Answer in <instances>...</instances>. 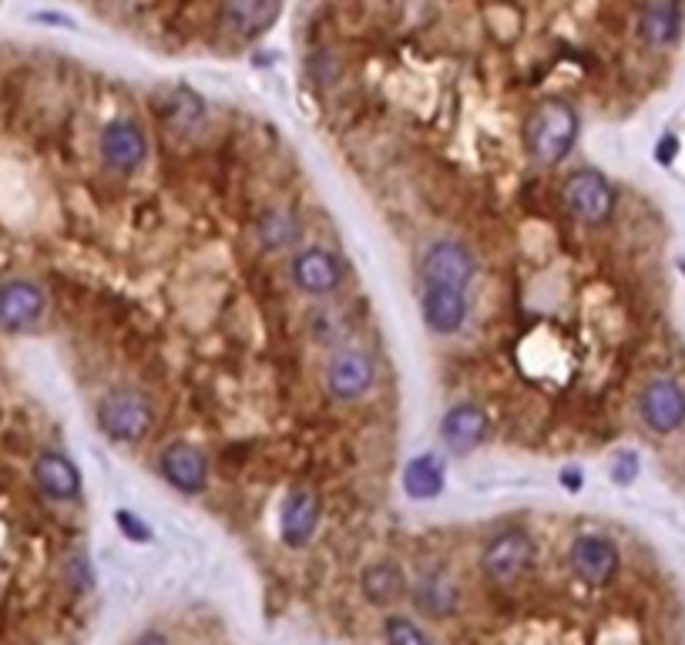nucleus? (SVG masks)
<instances>
[{"mask_svg":"<svg viewBox=\"0 0 685 645\" xmlns=\"http://www.w3.org/2000/svg\"><path fill=\"white\" fill-rule=\"evenodd\" d=\"M582 132V118L568 101H545L531 111V118L524 121V148L538 161V166H558L572 155L578 145Z\"/></svg>","mask_w":685,"mask_h":645,"instance_id":"nucleus-1","label":"nucleus"},{"mask_svg":"<svg viewBox=\"0 0 685 645\" xmlns=\"http://www.w3.org/2000/svg\"><path fill=\"white\" fill-rule=\"evenodd\" d=\"M95 421L98 430L114 440V443H138L148 437L151 424H155V407L148 393H142L138 387L118 384L111 390L101 393L98 407H95Z\"/></svg>","mask_w":685,"mask_h":645,"instance_id":"nucleus-2","label":"nucleus"},{"mask_svg":"<svg viewBox=\"0 0 685 645\" xmlns=\"http://www.w3.org/2000/svg\"><path fill=\"white\" fill-rule=\"evenodd\" d=\"M635 414L645 430L672 437L685 427V384L675 374H652L635 393Z\"/></svg>","mask_w":685,"mask_h":645,"instance_id":"nucleus-3","label":"nucleus"},{"mask_svg":"<svg viewBox=\"0 0 685 645\" xmlns=\"http://www.w3.org/2000/svg\"><path fill=\"white\" fill-rule=\"evenodd\" d=\"M561 198H564V209L582 226H604L615 216V206H619L615 185L598 169H575L561 185Z\"/></svg>","mask_w":685,"mask_h":645,"instance_id":"nucleus-4","label":"nucleus"},{"mask_svg":"<svg viewBox=\"0 0 685 645\" xmlns=\"http://www.w3.org/2000/svg\"><path fill=\"white\" fill-rule=\"evenodd\" d=\"M538 558V545L524 528H507L494 535L480 551V572L491 585H514Z\"/></svg>","mask_w":685,"mask_h":645,"instance_id":"nucleus-5","label":"nucleus"},{"mask_svg":"<svg viewBox=\"0 0 685 645\" xmlns=\"http://www.w3.org/2000/svg\"><path fill=\"white\" fill-rule=\"evenodd\" d=\"M377 384V363L367 350L359 346H343L327 360V370H322V387L337 403H353L359 397H367Z\"/></svg>","mask_w":685,"mask_h":645,"instance_id":"nucleus-6","label":"nucleus"},{"mask_svg":"<svg viewBox=\"0 0 685 645\" xmlns=\"http://www.w3.org/2000/svg\"><path fill=\"white\" fill-rule=\"evenodd\" d=\"M474 276H477V259L457 239H437L420 256V287L467 290Z\"/></svg>","mask_w":685,"mask_h":645,"instance_id":"nucleus-7","label":"nucleus"},{"mask_svg":"<svg viewBox=\"0 0 685 645\" xmlns=\"http://www.w3.org/2000/svg\"><path fill=\"white\" fill-rule=\"evenodd\" d=\"M98 151L111 172L132 175L148 158V135L132 118H111L98 135Z\"/></svg>","mask_w":685,"mask_h":645,"instance_id":"nucleus-8","label":"nucleus"},{"mask_svg":"<svg viewBox=\"0 0 685 645\" xmlns=\"http://www.w3.org/2000/svg\"><path fill=\"white\" fill-rule=\"evenodd\" d=\"M568 564L578 575V582H585L591 588H604L615 582L622 555L612 538H604L598 532H582L568 548Z\"/></svg>","mask_w":685,"mask_h":645,"instance_id":"nucleus-9","label":"nucleus"},{"mask_svg":"<svg viewBox=\"0 0 685 645\" xmlns=\"http://www.w3.org/2000/svg\"><path fill=\"white\" fill-rule=\"evenodd\" d=\"M48 309V293L27 276L0 279V330L24 333Z\"/></svg>","mask_w":685,"mask_h":645,"instance_id":"nucleus-10","label":"nucleus"},{"mask_svg":"<svg viewBox=\"0 0 685 645\" xmlns=\"http://www.w3.org/2000/svg\"><path fill=\"white\" fill-rule=\"evenodd\" d=\"M290 279L306 296H330L343 287V263L327 246H303L290 259Z\"/></svg>","mask_w":685,"mask_h":645,"instance_id":"nucleus-11","label":"nucleus"},{"mask_svg":"<svg viewBox=\"0 0 685 645\" xmlns=\"http://www.w3.org/2000/svg\"><path fill=\"white\" fill-rule=\"evenodd\" d=\"M158 474L179 495H201L209 484V461L195 443L188 440H172L158 451Z\"/></svg>","mask_w":685,"mask_h":645,"instance_id":"nucleus-12","label":"nucleus"},{"mask_svg":"<svg viewBox=\"0 0 685 645\" xmlns=\"http://www.w3.org/2000/svg\"><path fill=\"white\" fill-rule=\"evenodd\" d=\"M682 0H641L635 11V37L649 51H669L682 37Z\"/></svg>","mask_w":685,"mask_h":645,"instance_id":"nucleus-13","label":"nucleus"},{"mask_svg":"<svg viewBox=\"0 0 685 645\" xmlns=\"http://www.w3.org/2000/svg\"><path fill=\"white\" fill-rule=\"evenodd\" d=\"M470 313L467 290H451V287H420V316L424 327L433 337H454L464 330Z\"/></svg>","mask_w":685,"mask_h":645,"instance_id":"nucleus-14","label":"nucleus"},{"mask_svg":"<svg viewBox=\"0 0 685 645\" xmlns=\"http://www.w3.org/2000/svg\"><path fill=\"white\" fill-rule=\"evenodd\" d=\"M488 434H491L488 414H484L477 403H470V400L454 403V407L443 411V417H440V440H443V448H448L451 454L477 451L480 443L488 440Z\"/></svg>","mask_w":685,"mask_h":645,"instance_id":"nucleus-15","label":"nucleus"},{"mask_svg":"<svg viewBox=\"0 0 685 645\" xmlns=\"http://www.w3.org/2000/svg\"><path fill=\"white\" fill-rule=\"evenodd\" d=\"M322 518V504L309 488H293L286 498H282V511H279V538L286 548H306L319 528Z\"/></svg>","mask_w":685,"mask_h":645,"instance_id":"nucleus-16","label":"nucleus"},{"mask_svg":"<svg viewBox=\"0 0 685 645\" xmlns=\"http://www.w3.org/2000/svg\"><path fill=\"white\" fill-rule=\"evenodd\" d=\"M30 477L37 484V491L45 495L48 501L68 504V501L81 498V471L61 451H40L34 467H30Z\"/></svg>","mask_w":685,"mask_h":645,"instance_id":"nucleus-17","label":"nucleus"},{"mask_svg":"<svg viewBox=\"0 0 685 645\" xmlns=\"http://www.w3.org/2000/svg\"><path fill=\"white\" fill-rule=\"evenodd\" d=\"M282 0H225L222 4V27L235 37H259L279 17Z\"/></svg>","mask_w":685,"mask_h":645,"instance_id":"nucleus-18","label":"nucleus"},{"mask_svg":"<svg viewBox=\"0 0 685 645\" xmlns=\"http://www.w3.org/2000/svg\"><path fill=\"white\" fill-rule=\"evenodd\" d=\"M359 592L370 605H390L400 595H407V572L396 561H374L359 575Z\"/></svg>","mask_w":685,"mask_h":645,"instance_id":"nucleus-19","label":"nucleus"},{"mask_svg":"<svg viewBox=\"0 0 685 645\" xmlns=\"http://www.w3.org/2000/svg\"><path fill=\"white\" fill-rule=\"evenodd\" d=\"M299 235H303V226H299L293 209L276 206V209H262L256 216V239H259V246L269 250V253L296 246Z\"/></svg>","mask_w":685,"mask_h":645,"instance_id":"nucleus-20","label":"nucleus"},{"mask_svg":"<svg viewBox=\"0 0 685 645\" xmlns=\"http://www.w3.org/2000/svg\"><path fill=\"white\" fill-rule=\"evenodd\" d=\"M443 491V461L437 454H417L403 467V495L414 501H430Z\"/></svg>","mask_w":685,"mask_h":645,"instance_id":"nucleus-21","label":"nucleus"},{"mask_svg":"<svg viewBox=\"0 0 685 645\" xmlns=\"http://www.w3.org/2000/svg\"><path fill=\"white\" fill-rule=\"evenodd\" d=\"M414 601H417V609L430 619H443V616H451L457 609V585L443 575V572H430L417 582V592H414Z\"/></svg>","mask_w":685,"mask_h":645,"instance_id":"nucleus-22","label":"nucleus"},{"mask_svg":"<svg viewBox=\"0 0 685 645\" xmlns=\"http://www.w3.org/2000/svg\"><path fill=\"white\" fill-rule=\"evenodd\" d=\"M383 635L390 645H433L430 635L407 616H387L383 622Z\"/></svg>","mask_w":685,"mask_h":645,"instance_id":"nucleus-23","label":"nucleus"},{"mask_svg":"<svg viewBox=\"0 0 685 645\" xmlns=\"http://www.w3.org/2000/svg\"><path fill=\"white\" fill-rule=\"evenodd\" d=\"M114 524H118V532L121 535H129L132 541H138V545H145V541H151V528L148 524L135 514V511H114Z\"/></svg>","mask_w":685,"mask_h":645,"instance_id":"nucleus-24","label":"nucleus"},{"mask_svg":"<svg viewBox=\"0 0 685 645\" xmlns=\"http://www.w3.org/2000/svg\"><path fill=\"white\" fill-rule=\"evenodd\" d=\"M609 474H612L615 484L628 488V484L638 477V454L635 451H615L612 454V464H609Z\"/></svg>","mask_w":685,"mask_h":645,"instance_id":"nucleus-25","label":"nucleus"},{"mask_svg":"<svg viewBox=\"0 0 685 645\" xmlns=\"http://www.w3.org/2000/svg\"><path fill=\"white\" fill-rule=\"evenodd\" d=\"M558 480L564 484V491H572V495H575V491H582L585 474H582L578 467H572V464H568V467H561V471H558Z\"/></svg>","mask_w":685,"mask_h":645,"instance_id":"nucleus-26","label":"nucleus"},{"mask_svg":"<svg viewBox=\"0 0 685 645\" xmlns=\"http://www.w3.org/2000/svg\"><path fill=\"white\" fill-rule=\"evenodd\" d=\"M675 151H678V138H675V135H665V138L656 145V158H659V166H672Z\"/></svg>","mask_w":685,"mask_h":645,"instance_id":"nucleus-27","label":"nucleus"},{"mask_svg":"<svg viewBox=\"0 0 685 645\" xmlns=\"http://www.w3.org/2000/svg\"><path fill=\"white\" fill-rule=\"evenodd\" d=\"M678 269H682V276H685V259H682V263H678Z\"/></svg>","mask_w":685,"mask_h":645,"instance_id":"nucleus-28","label":"nucleus"}]
</instances>
